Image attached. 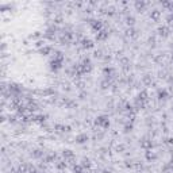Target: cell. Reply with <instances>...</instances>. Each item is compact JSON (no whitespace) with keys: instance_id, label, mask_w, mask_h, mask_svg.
<instances>
[{"instance_id":"cell-2","label":"cell","mask_w":173,"mask_h":173,"mask_svg":"<svg viewBox=\"0 0 173 173\" xmlns=\"http://www.w3.org/2000/svg\"><path fill=\"white\" fill-rule=\"evenodd\" d=\"M107 37H108V33L106 30H102V31H99V33H97L96 38H97V41H104Z\"/></svg>"},{"instance_id":"cell-10","label":"cell","mask_w":173,"mask_h":173,"mask_svg":"<svg viewBox=\"0 0 173 173\" xmlns=\"http://www.w3.org/2000/svg\"><path fill=\"white\" fill-rule=\"evenodd\" d=\"M166 96H168V93H166L165 89H160V91H158V97H160V99H166Z\"/></svg>"},{"instance_id":"cell-14","label":"cell","mask_w":173,"mask_h":173,"mask_svg":"<svg viewBox=\"0 0 173 173\" xmlns=\"http://www.w3.org/2000/svg\"><path fill=\"white\" fill-rule=\"evenodd\" d=\"M146 157H148V160H155V154L154 153H150V151L146 153Z\"/></svg>"},{"instance_id":"cell-17","label":"cell","mask_w":173,"mask_h":173,"mask_svg":"<svg viewBox=\"0 0 173 173\" xmlns=\"http://www.w3.org/2000/svg\"><path fill=\"white\" fill-rule=\"evenodd\" d=\"M65 166H66V164L64 162V161H58V164H57V168L58 169H64Z\"/></svg>"},{"instance_id":"cell-1","label":"cell","mask_w":173,"mask_h":173,"mask_svg":"<svg viewBox=\"0 0 173 173\" xmlns=\"http://www.w3.org/2000/svg\"><path fill=\"white\" fill-rule=\"evenodd\" d=\"M95 123H96L97 126H102L103 129H107L109 126V120L107 116H104V115H102V116L96 118V120H95Z\"/></svg>"},{"instance_id":"cell-19","label":"cell","mask_w":173,"mask_h":173,"mask_svg":"<svg viewBox=\"0 0 173 173\" xmlns=\"http://www.w3.org/2000/svg\"><path fill=\"white\" fill-rule=\"evenodd\" d=\"M95 57H96V58H100V57H102V51H100V50L95 51Z\"/></svg>"},{"instance_id":"cell-8","label":"cell","mask_w":173,"mask_h":173,"mask_svg":"<svg viewBox=\"0 0 173 173\" xmlns=\"http://www.w3.org/2000/svg\"><path fill=\"white\" fill-rule=\"evenodd\" d=\"M50 51H51V47H50V46H43V47L41 49V53L43 54V56H47Z\"/></svg>"},{"instance_id":"cell-16","label":"cell","mask_w":173,"mask_h":173,"mask_svg":"<svg viewBox=\"0 0 173 173\" xmlns=\"http://www.w3.org/2000/svg\"><path fill=\"white\" fill-rule=\"evenodd\" d=\"M73 171H74V173H83V166L77 165V166H74V168H73Z\"/></svg>"},{"instance_id":"cell-12","label":"cell","mask_w":173,"mask_h":173,"mask_svg":"<svg viewBox=\"0 0 173 173\" xmlns=\"http://www.w3.org/2000/svg\"><path fill=\"white\" fill-rule=\"evenodd\" d=\"M126 22H127L129 26H132V24H134V22H135V19L132 18V16H127V18H126Z\"/></svg>"},{"instance_id":"cell-6","label":"cell","mask_w":173,"mask_h":173,"mask_svg":"<svg viewBox=\"0 0 173 173\" xmlns=\"http://www.w3.org/2000/svg\"><path fill=\"white\" fill-rule=\"evenodd\" d=\"M64 157H65V160H73L74 158V154H73V151L72 150H64Z\"/></svg>"},{"instance_id":"cell-11","label":"cell","mask_w":173,"mask_h":173,"mask_svg":"<svg viewBox=\"0 0 173 173\" xmlns=\"http://www.w3.org/2000/svg\"><path fill=\"white\" fill-rule=\"evenodd\" d=\"M81 166H84V168H89V166H91V161H89V158H84V160H83Z\"/></svg>"},{"instance_id":"cell-9","label":"cell","mask_w":173,"mask_h":173,"mask_svg":"<svg viewBox=\"0 0 173 173\" xmlns=\"http://www.w3.org/2000/svg\"><path fill=\"white\" fill-rule=\"evenodd\" d=\"M150 16L154 21H158V18H160V11L158 10H154V11H151V14H150Z\"/></svg>"},{"instance_id":"cell-20","label":"cell","mask_w":173,"mask_h":173,"mask_svg":"<svg viewBox=\"0 0 173 173\" xmlns=\"http://www.w3.org/2000/svg\"><path fill=\"white\" fill-rule=\"evenodd\" d=\"M172 61H173V57H172Z\"/></svg>"},{"instance_id":"cell-7","label":"cell","mask_w":173,"mask_h":173,"mask_svg":"<svg viewBox=\"0 0 173 173\" xmlns=\"http://www.w3.org/2000/svg\"><path fill=\"white\" fill-rule=\"evenodd\" d=\"M141 146H142L143 149H149V148H151V141H149V139H143L142 142H141Z\"/></svg>"},{"instance_id":"cell-13","label":"cell","mask_w":173,"mask_h":173,"mask_svg":"<svg viewBox=\"0 0 173 173\" xmlns=\"http://www.w3.org/2000/svg\"><path fill=\"white\" fill-rule=\"evenodd\" d=\"M42 154H43V151H41V150H34V153H33V157L38 158V157H41Z\"/></svg>"},{"instance_id":"cell-5","label":"cell","mask_w":173,"mask_h":173,"mask_svg":"<svg viewBox=\"0 0 173 173\" xmlns=\"http://www.w3.org/2000/svg\"><path fill=\"white\" fill-rule=\"evenodd\" d=\"M83 47H84V49L93 47V42H92L91 39H83Z\"/></svg>"},{"instance_id":"cell-15","label":"cell","mask_w":173,"mask_h":173,"mask_svg":"<svg viewBox=\"0 0 173 173\" xmlns=\"http://www.w3.org/2000/svg\"><path fill=\"white\" fill-rule=\"evenodd\" d=\"M143 83H145V84H150V83H151V79H150L149 74H146V76L143 77Z\"/></svg>"},{"instance_id":"cell-4","label":"cell","mask_w":173,"mask_h":173,"mask_svg":"<svg viewBox=\"0 0 173 173\" xmlns=\"http://www.w3.org/2000/svg\"><path fill=\"white\" fill-rule=\"evenodd\" d=\"M158 34H160L161 37H168L169 35V30H168V27H160L158 28Z\"/></svg>"},{"instance_id":"cell-3","label":"cell","mask_w":173,"mask_h":173,"mask_svg":"<svg viewBox=\"0 0 173 173\" xmlns=\"http://www.w3.org/2000/svg\"><path fill=\"white\" fill-rule=\"evenodd\" d=\"M88 141V135L86 134H80V135H77L76 137V142L77 143H84Z\"/></svg>"},{"instance_id":"cell-18","label":"cell","mask_w":173,"mask_h":173,"mask_svg":"<svg viewBox=\"0 0 173 173\" xmlns=\"http://www.w3.org/2000/svg\"><path fill=\"white\" fill-rule=\"evenodd\" d=\"M143 5H145V3H139V1H137V3H135V7H137L138 10H142V8H143Z\"/></svg>"}]
</instances>
